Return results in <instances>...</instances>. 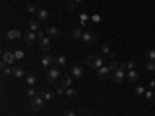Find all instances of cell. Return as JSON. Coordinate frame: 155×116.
<instances>
[{
  "instance_id": "cell-11",
  "label": "cell",
  "mask_w": 155,
  "mask_h": 116,
  "mask_svg": "<svg viewBox=\"0 0 155 116\" xmlns=\"http://www.w3.org/2000/svg\"><path fill=\"white\" fill-rule=\"evenodd\" d=\"M2 60H5L8 65H11V63L16 60V54H14V53H11V51H5L3 56H2Z\"/></svg>"
},
{
  "instance_id": "cell-41",
  "label": "cell",
  "mask_w": 155,
  "mask_h": 116,
  "mask_svg": "<svg viewBox=\"0 0 155 116\" xmlns=\"http://www.w3.org/2000/svg\"><path fill=\"white\" fill-rule=\"evenodd\" d=\"M67 2H68V0H67Z\"/></svg>"
},
{
  "instance_id": "cell-24",
  "label": "cell",
  "mask_w": 155,
  "mask_h": 116,
  "mask_svg": "<svg viewBox=\"0 0 155 116\" xmlns=\"http://www.w3.org/2000/svg\"><path fill=\"white\" fill-rule=\"evenodd\" d=\"M76 95H78V92H76L74 88H70V87H68V88L65 90V96H67V98H71V99H73V98H76Z\"/></svg>"
},
{
  "instance_id": "cell-10",
  "label": "cell",
  "mask_w": 155,
  "mask_h": 116,
  "mask_svg": "<svg viewBox=\"0 0 155 116\" xmlns=\"http://www.w3.org/2000/svg\"><path fill=\"white\" fill-rule=\"evenodd\" d=\"M138 77H140V74H138L137 70H129V71H127V76H126V79H127L129 82L135 84V82L138 81Z\"/></svg>"
},
{
  "instance_id": "cell-39",
  "label": "cell",
  "mask_w": 155,
  "mask_h": 116,
  "mask_svg": "<svg viewBox=\"0 0 155 116\" xmlns=\"http://www.w3.org/2000/svg\"><path fill=\"white\" fill-rule=\"evenodd\" d=\"M149 87H150V88H155V81H150V82H149Z\"/></svg>"
},
{
  "instance_id": "cell-9",
  "label": "cell",
  "mask_w": 155,
  "mask_h": 116,
  "mask_svg": "<svg viewBox=\"0 0 155 116\" xmlns=\"http://www.w3.org/2000/svg\"><path fill=\"white\" fill-rule=\"evenodd\" d=\"M71 76L74 77V79H81V77L84 76V70H82V67H79V65L71 67Z\"/></svg>"
},
{
  "instance_id": "cell-8",
  "label": "cell",
  "mask_w": 155,
  "mask_h": 116,
  "mask_svg": "<svg viewBox=\"0 0 155 116\" xmlns=\"http://www.w3.org/2000/svg\"><path fill=\"white\" fill-rule=\"evenodd\" d=\"M82 40L87 44V45H92V44H95L96 42V34H93V33H84L82 34Z\"/></svg>"
},
{
  "instance_id": "cell-21",
  "label": "cell",
  "mask_w": 155,
  "mask_h": 116,
  "mask_svg": "<svg viewBox=\"0 0 155 116\" xmlns=\"http://www.w3.org/2000/svg\"><path fill=\"white\" fill-rule=\"evenodd\" d=\"M28 30H30V31H34V33H37V31H39V22H34V20H31V22L28 23Z\"/></svg>"
},
{
  "instance_id": "cell-27",
  "label": "cell",
  "mask_w": 155,
  "mask_h": 116,
  "mask_svg": "<svg viewBox=\"0 0 155 116\" xmlns=\"http://www.w3.org/2000/svg\"><path fill=\"white\" fill-rule=\"evenodd\" d=\"M146 70L147 71H153L155 70V62L153 60H147L146 62Z\"/></svg>"
},
{
  "instance_id": "cell-13",
  "label": "cell",
  "mask_w": 155,
  "mask_h": 116,
  "mask_svg": "<svg viewBox=\"0 0 155 116\" xmlns=\"http://www.w3.org/2000/svg\"><path fill=\"white\" fill-rule=\"evenodd\" d=\"M37 19H39V22H45L47 19H48V11L47 9H37Z\"/></svg>"
},
{
  "instance_id": "cell-36",
  "label": "cell",
  "mask_w": 155,
  "mask_h": 116,
  "mask_svg": "<svg viewBox=\"0 0 155 116\" xmlns=\"http://www.w3.org/2000/svg\"><path fill=\"white\" fill-rule=\"evenodd\" d=\"M127 68H129V70H135V62H134V60H129V62H127Z\"/></svg>"
},
{
  "instance_id": "cell-28",
  "label": "cell",
  "mask_w": 155,
  "mask_h": 116,
  "mask_svg": "<svg viewBox=\"0 0 155 116\" xmlns=\"http://www.w3.org/2000/svg\"><path fill=\"white\" fill-rule=\"evenodd\" d=\"M25 93H27V96H31V98H34V96H37V92H36V90H34L33 87H30V88H27V92H25Z\"/></svg>"
},
{
  "instance_id": "cell-14",
  "label": "cell",
  "mask_w": 155,
  "mask_h": 116,
  "mask_svg": "<svg viewBox=\"0 0 155 116\" xmlns=\"http://www.w3.org/2000/svg\"><path fill=\"white\" fill-rule=\"evenodd\" d=\"M61 85L64 87V88H68L70 85H71V76H61Z\"/></svg>"
},
{
  "instance_id": "cell-18",
  "label": "cell",
  "mask_w": 155,
  "mask_h": 116,
  "mask_svg": "<svg viewBox=\"0 0 155 116\" xmlns=\"http://www.w3.org/2000/svg\"><path fill=\"white\" fill-rule=\"evenodd\" d=\"M36 81H37V77H36L34 73H30V74L27 76V84H28L30 87H33V85L36 84Z\"/></svg>"
},
{
  "instance_id": "cell-26",
  "label": "cell",
  "mask_w": 155,
  "mask_h": 116,
  "mask_svg": "<svg viewBox=\"0 0 155 116\" xmlns=\"http://www.w3.org/2000/svg\"><path fill=\"white\" fill-rule=\"evenodd\" d=\"M146 59L155 62V50H147V51H146Z\"/></svg>"
},
{
  "instance_id": "cell-38",
  "label": "cell",
  "mask_w": 155,
  "mask_h": 116,
  "mask_svg": "<svg viewBox=\"0 0 155 116\" xmlns=\"http://www.w3.org/2000/svg\"><path fill=\"white\" fill-rule=\"evenodd\" d=\"M12 71H14V70H11L9 67H6V68L3 70V73H5V74H12Z\"/></svg>"
},
{
  "instance_id": "cell-30",
  "label": "cell",
  "mask_w": 155,
  "mask_h": 116,
  "mask_svg": "<svg viewBox=\"0 0 155 116\" xmlns=\"http://www.w3.org/2000/svg\"><path fill=\"white\" fill-rule=\"evenodd\" d=\"M14 54H16V59H23L25 57V53L22 50H17V51H14Z\"/></svg>"
},
{
  "instance_id": "cell-31",
  "label": "cell",
  "mask_w": 155,
  "mask_h": 116,
  "mask_svg": "<svg viewBox=\"0 0 155 116\" xmlns=\"http://www.w3.org/2000/svg\"><path fill=\"white\" fill-rule=\"evenodd\" d=\"M67 8L68 9H74L76 8V2H74V0H68V2H67Z\"/></svg>"
},
{
  "instance_id": "cell-22",
  "label": "cell",
  "mask_w": 155,
  "mask_h": 116,
  "mask_svg": "<svg viewBox=\"0 0 155 116\" xmlns=\"http://www.w3.org/2000/svg\"><path fill=\"white\" fill-rule=\"evenodd\" d=\"M22 37V34L17 31V30H11L9 33H8V39H20Z\"/></svg>"
},
{
  "instance_id": "cell-4",
  "label": "cell",
  "mask_w": 155,
  "mask_h": 116,
  "mask_svg": "<svg viewBox=\"0 0 155 116\" xmlns=\"http://www.w3.org/2000/svg\"><path fill=\"white\" fill-rule=\"evenodd\" d=\"M110 79L113 81V82H116V84H121L124 79H126V74H124V71L123 70H115V71H112V74H110Z\"/></svg>"
},
{
  "instance_id": "cell-15",
  "label": "cell",
  "mask_w": 155,
  "mask_h": 116,
  "mask_svg": "<svg viewBox=\"0 0 155 116\" xmlns=\"http://www.w3.org/2000/svg\"><path fill=\"white\" fill-rule=\"evenodd\" d=\"M53 62H54V59H53V56H51V54H45L42 57V65L44 67H50Z\"/></svg>"
},
{
  "instance_id": "cell-2",
  "label": "cell",
  "mask_w": 155,
  "mask_h": 116,
  "mask_svg": "<svg viewBox=\"0 0 155 116\" xmlns=\"http://www.w3.org/2000/svg\"><path fill=\"white\" fill-rule=\"evenodd\" d=\"M87 65L90 68H93V70H99L102 67V59L99 56H90L87 59Z\"/></svg>"
},
{
  "instance_id": "cell-40",
  "label": "cell",
  "mask_w": 155,
  "mask_h": 116,
  "mask_svg": "<svg viewBox=\"0 0 155 116\" xmlns=\"http://www.w3.org/2000/svg\"><path fill=\"white\" fill-rule=\"evenodd\" d=\"M74 2H76V3H81V2H84V0H74Z\"/></svg>"
},
{
  "instance_id": "cell-35",
  "label": "cell",
  "mask_w": 155,
  "mask_h": 116,
  "mask_svg": "<svg viewBox=\"0 0 155 116\" xmlns=\"http://www.w3.org/2000/svg\"><path fill=\"white\" fill-rule=\"evenodd\" d=\"M45 34H47V33H44V31H41V30H39V31L36 33V36H37L39 40H41V39H44V37H45Z\"/></svg>"
},
{
  "instance_id": "cell-5",
  "label": "cell",
  "mask_w": 155,
  "mask_h": 116,
  "mask_svg": "<svg viewBox=\"0 0 155 116\" xmlns=\"http://www.w3.org/2000/svg\"><path fill=\"white\" fill-rule=\"evenodd\" d=\"M22 39H23V42L25 44H28V45H31V44H34V40L37 39V36H36V33L34 31H25L23 34H22Z\"/></svg>"
},
{
  "instance_id": "cell-20",
  "label": "cell",
  "mask_w": 155,
  "mask_h": 116,
  "mask_svg": "<svg viewBox=\"0 0 155 116\" xmlns=\"http://www.w3.org/2000/svg\"><path fill=\"white\" fill-rule=\"evenodd\" d=\"M12 74H14L16 77H23L25 76V70H23V67H17V68H14V71H12Z\"/></svg>"
},
{
  "instance_id": "cell-23",
  "label": "cell",
  "mask_w": 155,
  "mask_h": 116,
  "mask_svg": "<svg viewBox=\"0 0 155 116\" xmlns=\"http://www.w3.org/2000/svg\"><path fill=\"white\" fill-rule=\"evenodd\" d=\"M82 34H84V33H82L81 28H74V30L71 31V36H73L74 39H82Z\"/></svg>"
},
{
  "instance_id": "cell-32",
  "label": "cell",
  "mask_w": 155,
  "mask_h": 116,
  "mask_svg": "<svg viewBox=\"0 0 155 116\" xmlns=\"http://www.w3.org/2000/svg\"><path fill=\"white\" fill-rule=\"evenodd\" d=\"M118 65H120V63H118V62H115V60H113V62L110 63V65H109V68H110L112 71H115V70H118Z\"/></svg>"
},
{
  "instance_id": "cell-7",
  "label": "cell",
  "mask_w": 155,
  "mask_h": 116,
  "mask_svg": "<svg viewBox=\"0 0 155 116\" xmlns=\"http://www.w3.org/2000/svg\"><path fill=\"white\" fill-rule=\"evenodd\" d=\"M39 48H41L42 51H48V50L51 48V40H50L48 36H45L44 39H41V40H39Z\"/></svg>"
},
{
  "instance_id": "cell-25",
  "label": "cell",
  "mask_w": 155,
  "mask_h": 116,
  "mask_svg": "<svg viewBox=\"0 0 155 116\" xmlns=\"http://www.w3.org/2000/svg\"><path fill=\"white\" fill-rule=\"evenodd\" d=\"M146 99L149 101V102H153L155 101V92H153V90H149V92H146Z\"/></svg>"
},
{
  "instance_id": "cell-16",
  "label": "cell",
  "mask_w": 155,
  "mask_h": 116,
  "mask_svg": "<svg viewBox=\"0 0 155 116\" xmlns=\"http://www.w3.org/2000/svg\"><path fill=\"white\" fill-rule=\"evenodd\" d=\"M39 95H41L45 101H51V99H53L54 96H53V93H51V92H48V90H42V92L41 93H39Z\"/></svg>"
},
{
  "instance_id": "cell-34",
  "label": "cell",
  "mask_w": 155,
  "mask_h": 116,
  "mask_svg": "<svg viewBox=\"0 0 155 116\" xmlns=\"http://www.w3.org/2000/svg\"><path fill=\"white\" fill-rule=\"evenodd\" d=\"M56 93H58L59 96H62V95H65V88H64L62 85H61V87H58V90H56Z\"/></svg>"
},
{
  "instance_id": "cell-33",
  "label": "cell",
  "mask_w": 155,
  "mask_h": 116,
  "mask_svg": "<svg viewBox=\"0 0 155 116\" xmlns=\"http://www.w3.org/2000/svg\"><path fill=\"white\" fill-rule=\"evenodd\" d=\"M27 11L33 14V12H37V8H36L34 5H28V6H27Z\"/></svg>"
},
{
  "instance_id": "cell-1",
  "label": "cell",
  "mask_w": 155,
  "mask_h": 116,
  "mask_svg": "<svg viewBox=\"0 0 155 116\" xmlns=\"http://www.w3.org/2000/svg\"><path fill=\"white\" fill-rule=\"evenodd\" d=\"M44 105H45V99L42 96H34L31 99V108L34 111H41L44 108Z\"/></svg>"
},
{
  "instance_id": "cell-3",
  "label": "cell",
  "mask_w": 155,
  "mask_h": 116,
  "mask_svg": "<svg viewBox=\"0 0 155 116\" xmlns=\"http://www.w3.org/2000/svg\"><path fill=\"white\" fill-rule=\"evenodd\" d=\"M47 82L48 84H53V82H56L58 79H59V68H50L48 71H47Z\"/></svg>"
},
{
  "instance_id": "cell-29",
  "label": "cell",
  "mask_w": 155,
  "mask_h": 116,
  "mask_svg": "<svg viewBox=\"0 0 155 116\" xmlns=\"http://www.w3.org/2000/svg\"><path fill=\"white\" fill-rule=\"evenodd\" d=\"M101 51H102V53H104V54H112V51H110V47H109L107 44H104V45L101 47ZM112 56H113V54H112Z\"/></svg>"
},
{
  "instance_id": "cell-6",
  "label": "cell",
  "mask_w": 155,
  "mask_h": 116,
  "mask_svg": "<svg viewBox=\"0 0 155 116\" xmlns=\"http://www.w3.org/2000/svg\"><path fill=\"white\" fill-rule=\"evenodd\" d=\"M112 70L109 68V67H101L99 70H98V77H99V79L101 81H106V79H109V77H110V73Z\"/></svg>"
},
{
  "instance_id": "cell-19",
  "label": "cell",
  "mask_w": 155,
  "mask_h": 116,
  "mask_svg": "<svg viewBox=\"0 0 155 116\" xmlns=\"http://www.w3.org/2000/svg\"><path fill=\"white\" fill-rule=\"evenodd\" d=\"M135 95L137 96H144L146 95V88L143 85H135Z\"/></svg>"
},
{
  "instance_id": "cell-37",
  "label": "cell",
  "mask_w": 155,
  "mask_h": 116,
  "mask_svg": "<svg viewBox=\"0 0 155 116\" xmlns=\"http://www.w3.org/2000/svg\"><path fill=\"white\" fill-rule=\"evenodd\" d=\"M64 116H76V113L73 110H67L65 113H64Z\"/></svg>"
},
{
  "instance_id": "cell-17",
  "label": "cell",
  "mask_w": 155,
  "mask_h": 116,
  "mask_svg": "<svg viewBox=\"0 0 155 116\" xmlns=\"http://www.w3.org/2000/svg\"><path fill=\"white\" fill-rule=\"evenodd\" d=\"M54 63H56L58 67H64V65L67 63V57H65V56H59V57L54 59Z\"/></svg>"
},
{
  "instance_id": "cell-12",
  "label": "cell",
  "mask_w": 155,
  "mask_h": 116,
  "mask_svg": "<svg viewBox=\"0 0 155 116\" xmlns=\"http://www.w3.org/2000/svg\"><path fill=\"white\" fill-rule=\"evenodd\" d=\"M45 33H47V36H48V37H59V34H61V33H59V30H58L56 27H48Z\"/></svg>"
}]
</instances>
